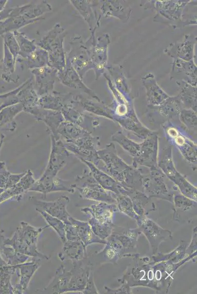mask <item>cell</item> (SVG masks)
<instances>
[{
	"instance_id": "cell-1",
	"label": "cell",
	"mask_w": 197,
	"mask_h": 294,
	"mask_svg": "<svg viewBox=\"0 0 197 294\" xmlns=\"http://www.w3.org/2000/svg\"><path fill=\"white\" fill-rule=\"evenodd\" d=\"M103 163V169L122 185L143 192L142 179L143 174L140 169L128 165L118 154L114 143L108 144L102 149L98 150Z\"/></svg>"
},
{
	"instance_id": "cell-2",
	"label": "cell",
	"mask_w": 197,
	"mask_h": 294,
	"mask_svg": "<svg viewBox=\"0 0 197 294\" xmlns=\"http://www.w3.org/2000/svg\"><path fill=\"white\" fill-rule=\"evenodd\" d=\"M123 257H130L132 261L118 281L127 284L131 288L143 286L155 290L153 265L149 258L141 256L139 253H125Z\"/></svg>"
},
{
	"instance_id": "cell-3",
	"label": "cell",
	"mask_w": 197,
	"mask_h": 294,
	"mask_svg": "<svg viewBox=\"0 0 197 294\" xmlns=\"http://www.w3.org/2000/svg\"><path fill=\"white\" fill-rule=\"evenodd\" d=\"M66 35L64 29L57 24L37 43L39 47L48 53V66L55 69L58 72L63 71L66 67L63 46Z\"/></svg>"
},
{
	"instance_id": "cell-4",
	"label": "cell",
	"mask_w": 197,
	"mask_h": 294,
	"mask_svg": "<svg viewBox=\"0 0 197 294\" xmlns=\"http://www.w3.org/2000/svg\"><path fill=\"white\" fill-rule=\"evenodd\" d=\"M75 184L81 197L108 203H115L116 200L112 192L105 190L95 180L91 173L77 176Z\"/></svg>"
},
{
	"instance_id": "cell-5",
	"label": "cell",
	"mask_w": 197,
	"mask_h": 294,
	"mask_svg": "<svg viewBox=\"0 0 197 294\" xmlns=\"http://www.w3.org/2000/svg\"><path fill=\"white\" fill-rule=\"evenodd\" d=\"M166 177L161 170H149L147 174L143 175L142 186L143 192L150 198L155 197L172 202L173 193L164 180Z\"/></svg>"
},
{
	"instance_id": "cell-6",
	"label": "cell",
	"mask_w": 197,
	"mask_h": 294,
	"mask_svg": "<svg viewBox=\"0 0 197 294\" xmlns=\"http://www.w3.org/2000/svg\"><path fill=\"white\" fill-rule=\"evenodd\" d=\"M158 135L153 131L140 143L138 154L132 158V166L138 169L140 166L148 168L149 170L158 169Z\"/></svg>"
},
{
	"instance_id": "cell-7",
	"label": "cell",
	"mask_w": 197,
	"mask_h": 294,
	"mask_svg": "<svg viewBox=\"0 0 197 294\" xmlns=\"http://www.w3.org/2000/svg\"><path fill=\"white\" fill-rule=\"evenodd\" d=\"M138 228L148 240L152 255L157 253L160 244L172 239L171 231L163 229L147 216L140 217L136 220Z\"/></svg>"
},
{
	"instance_id": "cell-8",
	"label": "cell",
	"mask_w": 197,
	"mask_h": 294,
	"mask_svg": "<svg viewBox=\"0 0 197 294\" xmlns=\"http://www.w3.org/2000/svg\"><path fill=\"white\" fill-rule=\"evenodd\" d=\"M69 222L65 224L66 238L69 241H81L87 247L93 243L106 244L102 240L94 234L88 222L81 221L70 216Z\"/></svg>"
},
{
	"instance_id": "cell-9",
	"label": "cell",
	"mask_w": 197,
	"mask_h": 294,
	"mask_svg": "<svg viewBox=\"0 0 197 294\" xmlns=\"http://www.w3.org/2000/svg\"><path fill=\"white\" fill-rule=\"evenodd\" d=\"M71 50L66 63L71 65L82 79L86 72L94 69L89 49L84 45L80 37L74 38Z\"/></svg>"
},
{
	"instance_id": "cell-10",
	"label": "cell",
	"mask_w": 197,
	"mask_h": 294,
	"mask_svg": "<svg viewBox=\"0 0 197 294\" xmlns=\"http://www.w3.org/2000/svg\"><path fill=\"white\" fill-rule=\"evenodd\" d=\"M197 252L189 255L176 263L169 261L160 262L153 265L154 279L158 289L168 293L173 281V275L182 265L197 256Z\"/></svg>"
},
{
	"instance_id": "cell-11",
	"label": "cell",
	"mask_w": 197,
	"mask_h": 294,
	"mask_svg": "<svg viewBox=\"0 0 197 294\" xmlns=\"http://www.w3.org/2000/svg\"><path fill=\"white\" fill-rule=\"evenodd\" d=\"M24 111L33 115L38 120L45 122L50 131V134L56 140L60 139L58 129L60 124L65 121L60 112L44 109L35 103L25 105Z\"/></svg>"
},
{
	"instance_id": "cell-12",
	"label": "cell",
	"mask_w": 197,
	"mask_h": 294,
	"mask_svg": "<svg viewBox=\"0 0 197 294\" xmlns=\"http://www.w3.org/2000/svg\"><path fill=\"white\" fill-rule=\"evenodd\" d=\"M80 160L88 166L91 174L105 190L116 195H129L135 190L122 185L109 174L98 168L91 162L84 160Z\"/></svg>"
},
{
	"instance_id": "cell-13",
	"label": "cell",
	"mask_w": 197,
	"mask_h": 294,
	"mask_svg": "<svg viewBox=\"0 0 197 294\" xmlns=\"http://www.w3.org/2000/svg\"><path fill=\"white\" fill-rule=\"evenodd\" d=\"M92 47L89 49L90 57L97 79L102 74L107 62V49L110 42L108 34H103L98 38L97 42L91 37Z\"/></svg>"
},
{
	"instance_id": "cell-14",
	"label": "cell",
	"mask_w": 197,
	"mask_h": 294,
	"mask_svg": "<svg viewBox=\"0 0 197 294\" xmlns=\"http://www.w3.org/2000/svg\"><path fill=\"white\" fill-rule=\"evenodd\" d=\"M165 131L169 139L172 141L184 158L190 164L197 163V144L175 127L168 126Z\"/></svg>"
},
{
	"instance_id": "cell-15",
	"label": "cell",
	"mask_w": 197,
	"mask_h": 294,
	"mask_svg": "<svg viewBox=\"0 0 197 294\" xmlns=\"http://www.w3.org/2000/svg\"><path fill=\"white\" fill-rule=\"evenodd\" d=\"M75 184L64 181L56 176L43 174L35 180L29 191L39 192L46 196L49 193L57 191H67L74 193L75 191Z\"/></svg>"
},
{
	"instance_id": "cell-16",
	"label": "cell",
	"mask_w": 197,
	"mask_h": 294,
	"mask_svg": "<svg viewBox=\"0 0 197 294\" xmlns=\"http://www.w3.org/2000/svg\"><path fill=\"white\" fill-rule=\"evenodd\" d=\"M173 220L188 223L197 215V201L181 194L173 195L172 202Z\"/></svg>"
},
{
	"instance_id": "cell-17",
	"label": "cell",
	"mask_w": 197,
	"mask_h": 294,
	"mask_svg": "<svg viewBox=\"0 0 197 294\" xmlns=\"http://www.w3.org/2000/svg\"><path fill=\"white\" fill-rule=\"evenodd\" d=\"M189 3V1L180 0H157L154 3L156 10L157 11V19L160 18L165 22L175 25L176 21L182 23L181 18L185 6Z\"/></svg>"
},
{
	"instance_id": "cell-18",
	"label": "cell",
	"mask_w": 197,
	"mask_h": 294,
	"mask_svg": "<svg viewBox=\"0 0 197 294\" xmlns=\"http://www.w3.org/2000/svg\"><path fill=\"white\" fill-rule=\"evenodd\" d=\"M51 148L49 160L43 174L56 176L60 169L63 167L69 155V151L60 139L56 140L50 134Z\"/></svg>"
},
{
	"instance_id": "cell-19",
	"label": "cell",
	"mask_w": 197,
	"mask_h": 294,
	"mask_svg": "<svg viewBox=\"0 0 197 294\" xmlns=\"http://www.w3.org/2000/svg\"><path fill=\"white\" fill-rule=\"evenodd\" d=\"M49 225L43 227H35L28 223L22 221L20 226L17 228L14 232L17 236L30 247L33 257H38L41 259L48 260L49 257L40 252L37 246L38 237L41 232Z\"/></svg>"
},
{
	"instance_id": "cell-20",
	"label": "cell",
	"mask_w": 197,
	"mask_h": 294,
	"mask_svg": "<svg viewBox=\"0 0 197 294\" xmlns=\"http://www.w3.org/2000/svg\"><path fill=\"white\" fill-rule=\"evenodd\" d=\"M73 268L70 270L72 273L67 292H81L85 289L92 266L90 262L84 264L81 261H72Z\"/></svg>"
},
{
	"instance_id": "cell-21",
	"label": "cell",
	"mask_w": 197,
	"mask_h": 294,
	"mask_svg": "<svg viewBox=\"0 0 197 294\" xmlns=\"http://www.w3.org/2000/svg\"><path fill=\"white\" fill-rule=\"evenodd\" d=\"M34 204L50 215L61 220L66 224L69 222V218L71 216L67 210V206L70 202L69 197L62 196L51 201H45L31 198Z\"/></svg>"
},
{
	"instance_id": "cell-22",
	"label": "cell",
	"mask_w": 197,
	"mask_h": 294,
	"mask_svg": "<svg viewBox=\"0 0 197 294\" xmlns=\"http://www.w3.org/2000/svg\"><path fill=\"white\" fill-rule=\"evenodd\" d=\"M197 66L194 59L186 61L174 58L170 74L171 79L184 81L197 87Z\"/></svg>"
},
{
	"instance_id": "cell-23",
	"label": "cell",
	"mask_w": 197,
	"mask_h": 294,
	"mask_svg": "<svg viewBox=\"0 0 197 294\" xmlns=\"http://www.w3.org/2000/svg\"><path fill=\"white\" fill-rule=\"evenodd\" d=\"M197 37L190 34L185 35L182 41L171 44L164 52L174 58L188 61L194 59V47Z\"/></svg>"
},
{
	"instance_id": "cell-24",
	"label": "cell",
	"mask_w": 197,
	"mask_h": 294,
	"mask_svg": "<svg viewBox=\"0 0 197 294\" xmlns=\"http://www.w3.org/2000/svg\"><path fill=\"white\" fill-rule=\"evenodd\" d=\"M31 72L35 76L36 93L38 96L48 94L53 90L57 70L47 65L32 69Z\"/></svg>"
},
{
	"instance_id": "cell-25",
	"label": "cell",
	"mask_w": 197,
	"mask_h": 294,
	"mask_svg": "<svg viewBox=\"0 0 197 294\" xmlns=\"http://www.w3.org/2000/svg\"><path fill=\"white\" fill-rule=\"evenodd\" d=\"M81 210L89 217H92L103 223H114V214L119 211L116 204L103 202L91 204L82 208Z\"/></svg>"
},
{
	"instance_id": "cell-26",
	"label": "cell",
	"mask_w": 197,
	"mask_h": 294,
	"mask_svg": "<svg viewBox=\"0 0 197 294\" xmlns=\"http://www.w3.org/2000/svg\"><path fill=\"white\" fill-rule=\"evenodd\" d=\"M13 266L15 268V274L19 279L18 283L13 285L16 294H23L27 289L33 275L40 265L32 260Z\"/></svg>"
},
{
	"instance_id": "cell-27",
	"label": "cell",
	"mask_w": 197,
	"mask_h": 294,
	"mask_svg": "<svg viewBox=\"0 0 197 294\" xmlns=\"http://www.w3.org/2000/svg\"><path fill=\"white\" fill-rule=\"evenodd\" d=\"M142 81L146 90L148 106H158L170 97L159 87L151 73L144 76Z\"/></svg>"
},
{
	"instance_id": "cell-28",
	"label": "cell",
	"mask_w": 197,
	"mask_h": 294,
	"mask_svg": "<svg viewBox=\"0 0 197 294\" xmlns=\"http://www.w3.org/2000/svg\"><path fill=\"white\" fill-rule=\"evenodd\" d=\"M113 121H116L126 130L131 131L136 136L145 139L153 131L144 125L138 119L134 109L127 114L121 117H115Z\"/></svg>"
},
{
	"instance_id": "cell-29",
	"label": "cell",
	"mask_w": 197,
	"mask_h": 294,
	"mask_svg": "<svg viewBox=\"0 0 197 294\" xmlns=\"http://www.w3.org/2000/svg\"><path fill=\"white\" fill-rule=\"evenodd\" d=\"M32 172L28 170L18 182L9 188L5 189L0 195V204L12 198L17 200L22 197V194L29 190L35 181Z\"/></svg>"
},
{
	"instance_id": "cell-30",
	"label": "cell",
	"mask_w": 197,
	"mask_h": 294,
	"mask_svg": "<svg viewBox=\"0 0 197 294\" xmlns=\"http://www.w3.org/2000/svg\"><path fill=\"white\" fill-rule=\"evenodd\" d=\"M72 273L61 265L55 271V275L49 285L39 292L44 293L61 294L67 292Z\"/></svg>"
},
{
	"instance_id": "cell-31",
	"label": "cell",
	"mask_w": 197,
	"mask_h": 294,
	"mask_svg": "<svg viewBox=\"0 0 197 294\" xmlns=\"http://www.w3.org/2000/svg\"><path fill=\"white\" fill-rule=\"evenodd\" d=\"M57 76L64 85L75 89H81L98 101H101L95 92L85 85L79 75L69 64L66 63L65 70L61 72H57Z\"/></svg>"
},
{
	"instance_id": "cell-32",
	"label": "cell",
	"mask_w": 197,
	"mask_h": 294,
	"mask_svg": "<svg viewBox=\"0 0 197 294\" xmlns=\"http://www.w3.org/2000/svg\"><path fill=\"white\" fill-rule=\"evenodd\" d=\"M158 166L166 177L174 184L183 176L176 170L173 163L171 145L162 149L160 159L158 160Z\"/></svg>"
},
{
	"instance_id": "cell-33",
	"label": "cell",
	"mask_w": 197,
	"mask_h": 294,
	"mask_svg": "<svg viewBox=\"0 0 197 294\" xmlns=\"http://www.w3.org/2000/svg\"><path fill=\"white\" fill-rule=\"evenodd\" d=\"M72 94L61 95L58 93L47 94L38 98L35 104L40 107L48 110L59 111L67 104L73 101Z\"/></svg>"
},
{
	"instance_id": "cell-34",
	"label": "cell",
	"mask_w": 197,
	"mask_h": 294,
	"mask_svg": "<svg viewBox=\"0 0 197 294\" xmlns=\"http://www.w3.org/2000/svg\"><path fill=\"white\" fill-rule=\"evenodd\" d=\"M125 2L123 0H105L101 6V11L105 17H116L123 22H126L132 10Z\"/></svg>"
},
{
	"instance_id": "cell-35",
	"label": "cell",
	"mask_w": 197,
	"mask_h": 294,
	"mask_svg": "<svg viewBox=\"0 0 197 294\" xmlns=\"http://www.w3.org/2000/svg\"><path fill=\"white\" fill-rule=\"evenodd\" d=\"M148 107L156 111L161 116L168 121L176 118L179 120L180 111L184 108L178 96H170L160 105Z\"/></svg>"
},
{
	"instance_id": "cell-36",
	"label": "cell",
	"mask_w": 197,
	"mask_h": 294,
	"mask_svg": "<svg viewBox=\"0 0 197 294\" xmlns=\"http://www.w3.org/2000/svg\"><path fill=\"white\" fill-rule=\"evenodd\" d=\"M128 196L132 200L134 211L140 217L148 216L150 212L156 210L155 205L151 198L143 192L134 190Z\"/></svg>"
},
{
	"instance_id": "cell-37",
	"label": "cell",
	"mask_w": 197,
	"mask_h": 294,
	"mask_svg": "<svg viewBox=\"0 0 197 294\" xmlns=\"http://www.w3.org/2000/svg\"><path fill=\"white\" fill-rule=\"evenodd\" d=\"M74 100L75 103H79L86 111L113 120V109L102 101L95 102L83 98L81 95L77 96Z\"/></svg>"
},
{
	"instance_id": "cell-38",
	"label": "cell",
	"mask_w": 197,
	"mask_h": 294,
	"mask_svg": "<svg viewBox=\"0 0 197 294\" xmlns=\"http://www.w3.org/2000/svg\"><path fill=\"white\" fill-rule=\"evenodd\" d=\"M25 104L23 102L5 107L0 110V129L13 131L16 122L13 120L16 116L24 111Z\"/></svg>"
},
{
	"instance_id": "cell-39",
	"label": "cell",
	"mask_w": 197,
	"mask_h": 294,
	"mask_svg": "<svg viewBox=\"0 0 197 294\" xmlns=\"http://www.w3.org/2000/svg\"><path fill=\"white\" fill-rule=\"evenodd\" d=\"M106 240L105 247L98 255H102L105 261L116 264L123 257L125 251L122 244L110 235Z\"/></svg>"
},
{
	"instance_id": "cell-40",
	"label": "cell",
	"mask_w": 197,
	"mask_h": 294,
	"mask_svg": "<svg viewBox=\"0 0 197 294\" xmlns=\"http://www.w3.org/2000/svg\"><path fill=\"white\" fill-rule=\"evenodd\" d=\"M180 89L178 96L184 108L197 112V87L183 81H176Z\"/></svg>"
},
{
	"instance_id": "cell-41",
	"label": "cell",
	"mask_w": 197,
	"mask_h": 294,
	"mask_svg": "<svg viewBox=\"0 0 197 294\" xmlns=\"http://www.w3.org/2000/svg\"><path fill=\"white\" fill-rule=\"evenodd\" d=\"M187 246V242L181 241L179 245L171 252L168 253H156L152 255L150 263L154 265L164 261H169L172 263L179 262L188 256L186 253Z\"/></svg>"
},
{
	"instance_id": "cell-42",
	"label": "cell",
	"mask_w": 197,
	"mask_h": 294,
	"mask_svg": "<svg viewBox=\"0 0 197 294\" xmlns=\"http://www.w3.org/2000/svg\"><path fill=\"white\" fill-rule=\"evenodd\" d=\"M142 234V232L137 227L122 232L116 233L113 231L110 236L122 244L125 251L126 250L136 248L139 238Z\"/></svg>"
},
{
	"instance_id": "cell-43",
	"label": "cell",
	"mask_w": 197,
	"mask_h": 294,
	"mask_svg": "<svg viewBox=\"0 0 197 294\" xmlns=\"http://www.w3.org/2000/svg\"><path fill=\"white\" fill-rule=\"evenodd\" d=\"M58 135L62 136L66 142L81 138L89 134L91 132L76 123L68 121H63L59 125Z\"/></svg>"
},
{
	"instance_id": "cell-44",
	"label": "cell",
	"mask_w": 197,
	"mask_h": 294,
	"mask_svg": "<svg viewBox=\"0 0 197 294\" xmlns=\"http://www.w3.org/2000/svg\"><path fill=\"white\" fill-rule=\"evenodd\" d=\"M63 244V250L72 261H81L87 258V247L81 241L66 240Z\"/></svg>"
},
{
	"instance_id": "cell-45",
	"label": "cell",
	"mask_w": 197,
	"mask_h": 294,
	"mask_svg": "<svg viewBox=\"0 0 197 294\" xmlns=\"http://www.w3.org/2000/svg\"><path fill=\"white\" fill-rule=\"evenodd\" d=\"M111 140L118 143L132 158L135 157L139 151L140 143L129 139L121 131H117L114 133L111 136Z\"/></svg>"
},
{
	"instance_id": "cell-46",
	"label": "cell",
	"mask_w": 197,
	"mask_h": 294,
	"mask_svg": "<svg viewBox=\"0 0 197 294\" xmlns=\"http://www.w3.org/2000/svg\"><path fill=\"white\" fill-rule=\"evenodd\" d=\"M15 273V268L8 265L0 267V294H16L11 279Z\"/></svg>"
},
{
	"instance_id": "cell-47",
	"label": "cell",
	"mask_w": 197,
	"mask_h": 294,
	"mask_svg": "<svg viewBox=\"0 0 197 294\" xmlns=\"http://www.w3.org/2000/svg\"><path fill=\"white\" fill-rule=\"evenodd\" d=\"M0 252L4 256L5 261L8 265L13 266L26 262L28 256L18 252L10 246L0 243Z\"/></svg>"
},
{
	"instance_id": "cell-48",
	"label": "cell",
	"mask_w": 197,
	"mask_h": 294,
	"mask_svg": "<svg viewBox=\"0 0 197 294\" xmlns=\"http://www.w3.org/2000/svg\"><path fill=\"white\" fill-rule=\"evenodd\" d=\"M27 58V66L29 69H34L48 65L49 54L48 52L42 48L36 49L26 57Z\"/></svg>"
},
{
	"instance_id": "cell-49",
	"label": "cell",
	"mask_w": 197,
	"mask_h": 294,
	"mask_svg": "<svg viewBox=\"0 0 197 294\" xmlns=\"http://www.w3.org/2000/svg\"><path fill=\"white\" fill-rule=\"evenodd\" d=\"M25 172L26 171L18 174L11 173L7 170L5 162L0 161V187L4 190L10 188L18 182Z\"/></svg>"
},
{
	"instance_id": "cell-50",
	"label": "cell",
	"mask_w": 197,
	"mask_h": 294,
	"mask_svg": "<svg viewBox=\"0 0 197 294\" xmlns=\"http://www.w3.org/2000/svg\"><path fill=\"white\" fill-rule=\"evenodd\" d=\"M72 3L77 9L85 21L88 23L91 30L93 28V24L95 26L99 25V23H94L96 14L92 8V4L90 1L86 0H72Z\"/></svg>"
},
{
	"instance_id": "cell-51",
	"label": "cell",
	"mask_w": 197,
	"mask_h": 294,
	"mask_svg": "<svg viewBox=\"0 0 197 294\" xmlns=\"http://www.w3.org/2000/svg\"><path fill=\"white\" fill-rule=\"evenodd\" d=\"M35 210L43 217L48 225L52 227L56 232L62 243L63 244L65 243L67 239L66 238L65 224L64 222L37 207L35 208Z\"/></svg>"
},
{
	"instance_id": "cell-52",
	"label": "cell",
	"mask_w": 197,
	"mask_h": 294,
	"mask_svg": "<svg viewBox=\"0 0 197 294\" xmlns=\"http://www.w3.org/2000/svg\"><path fill=\"white\" fill-rule=\"evenodd\" d=\"M66 143H72L77 148L87 151H97L100 145V139L98 136H92L91 134L70 140Z\"/></svg>"
},
{
	"instance_id": "cell-53",
	"label": "cell",
	"mask_w": 197,
	"mask_h": 294,
	"mask_svg": "<svg viewBox=\"0 0 197 294\" xmlns=\"http://www.w3.org/2000/svg\"><path fill=\"white\" fill-rule=\"evenodd\" d=\"M114 196L117 203L119 211L135 221L140 218L134 211L132 201L129 196L123 194H114Z\"/></svg>"
},
{
	"instance_id": "cell-54",
	"label": "cell",
	"mask_w": 197,
	"mask_h": 294,
	"mask_svg": "<svg viewBox=\"0 0 197 294\" xmlns=\"http://www.w3.org/2000/svg\"><path fill=\"white\" fill-rule=\"evenodd\" d=\"M179 120L187 131L192 134L197 133V112L190 109L183 108L179 114Z\"/></svg>"
},
{
	"instance_id": "cell-55",
	"label": "cell",
	"mask_w": 197,
	"mask_h": 294,
	"mask_svg": "<svg viewBox=\"0 0 197 294\" xmlns=\"http://www.w3.org/2000/svg\"><path fill=\"white\" fill-rule=\"evenodd\" d=\"M88 223L95 235L102 240H106L114 231V223H103L92 217H89Z\"/></svg>"
},
{
	"instance_id": "cell-56",
	"label": "cell",
	"mask_w": 197,
	"mask_h": 294,
	"mask_svg": "<svg viewBox=\"0 0 197 294\" xmlns=\"http://www.w3.org/2000/svg\"><path fill=\"white\" fill-rule=\"evenodd\" d=\"M107 68L113 78L116 88L121 92H122L126 94L129 93V90L125 77L123 73L122 67L111 66Z\"/></svg>"
},
{
	"instance_id": "cell-57",
	"label": "cell",
	"mask_w": 197,
	"mask_h": 294,
	"mask_svg": "<svg viewBox=\"0 0 197 294\" xmlns=\"http://www.w3.org/2000/svg\"><path fill=\"white\" fill-rule=\"evenodd\" d=\"M14 33L16 40L20 48L19 54L25 58L29 53L36 49V47L34 44V42L29 40L23 33L17 30H16Z\"/></svg>"
},
{
	"instance_id": "cell-58",
	"label": "cell",
	"mask_w": 197,
	"mask_h": 294,
	"mask_svg": "<svg viewBox=\"0 0 197 294\" xmlns=\"http://www.w3.org/2000/svg\"><path fill=\"white\" fill-rule=\"evenodd\" d=\"M121 285L117 288L112 289L104 286L106 294H132L131 288L125 283H121Z\"/></svg>"
},
{
	"instance_id": "cell-59",
	"label": "cell",
	"mask_w": 197,
	"mask_h": 294,
	"mask_svg": "<svg viewBox=\"0 0 197 294\" xmlns=\"http://www.w3.org/2000/svg\"><path fill=\"white\" fill-rule=\"evenodd\" d=\"M197 227L195 226L193 229L192 239L189 245L187 247L186 253L187 256L192 255L197 252Z\"/></svg>"
},
{
	"instance_id": "cell-60",
	"label": "cell",
	"mask_w": 197,
	"mask_h": 294,
	"mask_svg": "<svg viewBox=\"0 0 197 294\" xmlns=\"http://www.w3.org/2000/svg\"><path fill=\"white\" fill-rule=\"evenodd\" d=\"M82 293L84 294H99L94 283L92 272L89 276L86 285Z\"/></svg>"
},
{
	"instance_id": "cell-61",
	"label": "cell",
	"mask_w": 197,
	"mask_h": 294,
	"mask_svg": "<svg viewBox=\"0 0 197 294\" xmlns=\"http://www.w3.org/2000/svg\"><path fill=\"white\" fill-rule=\"evenodd\" d=\"M0 233H1V232H0ZM7 265H8V264H7L6 261L4 260V259L2 258V256L0 252V267L4 266Z\"/></svg>"
},
{
	"instance_id": "cell-62",
	"label": "cell",
	"mask_w": 197,
	"mask_h": 294,
	"mask_svg": "<svg viewBox=\"0 0 197 294\" xmlns=\"http://www.w3.org/2000/svg\"><path fill=\"white\" fill-rule=\"evenodd\" d=\"M5 136L3 134H1L0 136V150L1 147V146L3 144V140L4 139Z\"/></svg>"
},
{
	"instance_id": "cell-63",
	"label": "cell",
	"mask_w": 197,
	"mask_h": 294,
	"mask_svg": "<svg viewBox=\"0 0 197 294\" xmlns=\"http://www.w3.org/2000/svg\"><path fill=\"white\" fill-rule=\"evenodd\" d=\"M4 189L0 187V195L4 191Z\"/></svg>"
}]
</instances>
